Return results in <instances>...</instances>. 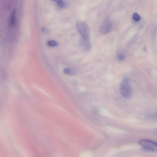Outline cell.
<instances>
[{
	"label": "cell",
	"instance_id": "1",
	"mask_svg": "<svg viewBox=\"0 0 157 157\" xmlns=\"http://www.w3.org/2000/svg\"><path fill=\"white\" fill-rule=\"evenodd\" d=\"M77 27L82 37V39L90 40V30L87 23L84 21L79 20L77 22Z\"/></svg>",
	"mask_w": 157,
	"mask_h": 157
},
{
	"label": "cell",
	"instance_id": "2",
	"mask_svg": "<svg viewBox=\"0 0 157 157\" xmlns=\"http://www.w3.org/2000/svg\"><path fill=\"white\" fill-rule=\"evenodd\" d=\"M120 91L122 95L125 98H130L132 95V89L128 77H125L122 80L120 84Z\"/></svg>",
	"mask_w": 157,
	"mask_h": 157
},
{
	"label": "cell",
	"instance_id": "3",
	"mask_svg": "<svg viewBox=\"0 0 157 157\" xmlns=\"http://www.w3.org/2000/svg\"><path fill=\"white\" fill-rule=\"evenodd\" d=\"M139 144L144 148L149 151L157 152V142L146 139H142L139 141Z\"/></svg>",
	"mask_w": 157,
	"mask_h": 157
},
{
	"label": "cell",
	"instance_id": "4",
	"mask_svg": "<svg viewBox=\"0 0 157 157\" xmlns=\"http://www.w3.org/2000/svg\"><path fill=\"white\" fill-rule=\"evenodd\" d=\"M113 26V24L111 20H105L100 27V33L103 34L108 33L111 30Z\"/></svg>",
	"mask_w": 157,
	"mask_h": 157
},
{
	"label": "cell",
	"instance_id": "5",
	"mask_svg": "<svg viewBox=\"0 0 157 157\" xmlns=\"http://www.w3.org/2000/svg\"><path fill=\"white\" fill-rule=\"evenodd\" d=\"M16 22L15 11L14 9L11 14L9 21L10 25L11 26L15 25Z\"/></svg>",
	"mask_w": 157,
	"mask_h": 157
},
{
	"label": "cell",
	"instance_id": "6",
	"mask_svg": "<svg viewBox=\"0 0 157 157\" xmlns=\"http://www.w3.org/2000/svg\"><path fill=\"white\" fill-rule=\"evenodd\" d=\"M82 45L87 50H89L91 47L90 40H84L82 39L81 41Z\"/></svg>",
	"mask_w": 157,
	"mask_h": 157
},
{
	"label": "cell",
	"instance_id": "7",
	"mask_svg": "<svg viewBox=\"0 0 157 157\" xmlns=\"http://www.w3.org/2000/svg\"><path fill=\"white\" fill-rule=\"evenodd\" d=\"M57 4L59 7L63 8H67L68 6V4L67 2L61 0L57 1Z\"/></svg>",
	"mask_w": 157,
	"mask_h": 157
},
{
	"label": "cell",
	"instance_id": "8",
	"mask_svg": "<svg viewBox=\"0 0 157 157\" xmlns=\"http://www.w3.org/2000/svg\"><path fill=\"white\" fill-rule=\"evenodd\" d=\"M64 72L68 75H73L75 73V71L73 69L70 68H66L64 70Z\"/></svg>",
	"mask_w": 157,
	"mask_h": 157
},
{
	"label": "cell",
	"instance_id": "9",
	"mask_svg": "<svg viewBox=\"0 0 157 157\" xmlns=\"http://www.w3.org/2000/svg\"><path fill=\"white\" fill-rule=\"evenodd\" d=\"M47 44L49 46L52 47L57 46L58 45V43L54 40L49 41L48 42Z\"/></svg>",
	"mask_w": 157,
	"mask_h": 157
},
{
	"label": "cell",
	"instance_id": "10",
	"mask_svg": "<svg viewBox=\"0 0 157 157\" xmlns=\"http://www.w3.org/2000/svg\"><path fill=\"white\" fill-rule=\"evenodd\" d=\"M133 19L135 21H138L140 20L141 17L137 13H134L133 16Z\"/></svg>",
	"mask_w": 157,
	"mask_h": 157
},
{
	"label": "cell",
	"instance_id": "11",
	"mask_svg": "<svg viewBox=\"0 0 157 157\" xmlns=\"http://www.w3.org/2000/svg\"><path fill=\"white\" fill-rule=\"evenodd\" d=\"M118 58L121 61L124 60L125 59V56L122 54H119L118 56Z\"/></svg>",
	"mask_w": 157,
	"mask_h": 157
}]
</instances>
